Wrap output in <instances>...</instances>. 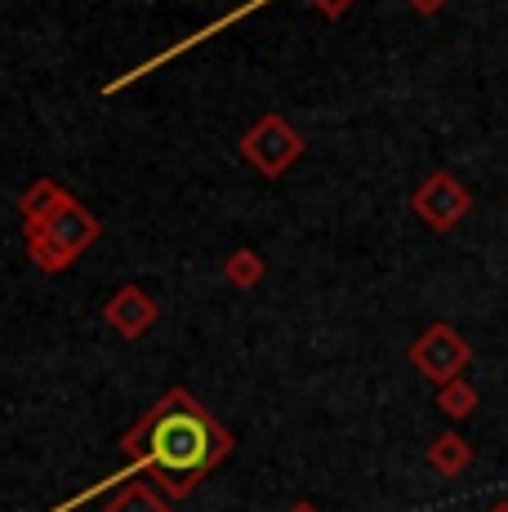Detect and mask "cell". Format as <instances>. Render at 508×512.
<instances>
[{"instance_id":"9c48e42d","label":"cell","mask_w":508,"mask_h":512,"mask_svg":"<svg viewBox=\"0 0 508 512\" xmlns=\"http://www.w3.org/2000/svg\"><path fill=\"white\" fill-rule=\"evenodd\" d=\"M428 464L442 472V477H459V472L473 464V446H468L459 432H442V437H433V446H428Z\"/></svg>"},{"instance_id":"7a4b0ae2","label":"cell","mask_w":508,"mask_h":512,"mask_svg":"<svg viewBox=\"0 0 508 512\" xmlns=\"http://www.w3.org/2000/svg\"><path fill=\"white\" fill-rule=\"evenodd\" d=\"M99 219L85 210L81 201H67L58 214H50L45 223L27 228V259L41 272H67L94 241H99Z\"/></svg>"},{"instance_id":"5b68a950","label":"cell","mask_w":508,"mask_h":512,"mask_svg":"<svg viewBox=\"0 0 508 512\" xmlns=\"http://www.w3.org/2000/svg\"><path fill=\"white\" fill-rule=\"evenodd\" d=\"M468 192H464V183H455L446 170H437V174H428L424 187L415 192V214L428 223V228H437V232H451L459 219L468 214Z\"/></svg>"},{"instance_id":"30bf717a","label":"cell","mask_w":508,"mask_h":512,"mask_svg":"<svg viewBox=\"0 0 508 512\" xmlns=\"http://www.w3.org/2000/svg\"><path fill=\"white\" fill-rule=\"evenodd\" d=\"M437 406H442V415L451 419H468L477 410V388L468 379H451L437 388Z\"/></svg>"},{"instance_id":"7c38bea8","label":"cell","mask_w":508,"mask_h":512,"mask_svg":"<svg viewBox=\"0 0 508 512\" xmlns=\"http://www.w3.org/2000/svg\"><path fill=\"white\" fill-rule=\"evenodd\" d=\"M312 5H317L321 14H326V18H339V14H344V9H348V5H353V0H312Z\"/></svg>"},{"instance_id":"9a60e30c","label":"cell","mask_w":508,"mask_h":512,"mask_svg":"<svg viewBox=\"0 0 508 512\" xmlns=\"http://www.w3.org/2000/svg\"><path fill=\"white\" fill-rule=\"evenodd\" d=\"M486 512H508V499H500V504H491Z\"/></svg>"},{"instance_id":"6da1fadb","label":"cell","mask_w":508,"mask_h":512,"mask_svg":"<svg viewBox=\"0 0 508 512\" xmlns=\"http://www.w3.org/2000/svg\"><path fill=\"white\" fill-rule=\"evenodd\" d=\"M121 450L130 472L156 481L165 499H188L197 481L232 455V432L188 388H170L121 437Z\"/></svg>"},{"instance_id":"4fadbf2b","label":"cell","mask_w":508,"mask_h":512,"mask_svg":"<svg viewBox=\"0 0 508 512\" xmlns=\"http://www.w3.org/2000/svg\"><path fill=\"white\" fill-rule=\"evenodd\" d=\"M446 0H410V9H419V14H437Z\"/></svg>"},{"instance_id":"5bb4252c","label":"cell","mask_w":508,"mask_h":512,"mask_svg":"<svg viewBox=\"0 0 508 512\" xmlns=\"http://www.w3.org/2000/svg\"><path fill=\"white\" fill-rule=\"evenodd\" d=\"M286 512H321V508H312V504H290Z\"/></svg>"},{"instance_id":"277c9868","label":"cell","mask_w":508,"mask_h":512,"mask_svg":"<svg viewBox=\"0 0 508 512\" xmlns=\"http://www.w3.org/2000/svg\"><path fill=\"white\" fill-rule=\"evenodd\" d=\"M468 361H473V348H468L464 334H459L455 326H446V321L428 326L415 343H410V366L424 374V379H433L437 388L459 379Z\"/></svg>"},{"instance_id":"8fae6325","label":"cell","mask_w":508,"mask_h":512,"mask_svg":"<svg viewBox=\"0 0 508 512\" xmlns=\"http://www.w3.org/2000/svg\"><path fill=\"white\" fill-rule=\"evenodd\" d=\"M263 272L268 268H263V259L254 250H237L228 263H223V277L237 285V290H254V285L263 281Z\"/></svg>"},{"instance_id":"52a82bcc","label":"cell","mask_w":508,"mask_h":512,"mask_svg":"<svg viewBox=\"0 0 508 512\" xmlns=\"http://www.w3.org/2000/svg\"><path fill=\"white\" fill-rule=\"evenodd\" d=\"M99 512H174V499H165L161 490H156V481L134 472L130 481H121V486L112 490V499H107Z\"/></svg>"},{"instance_id":"8992f818","label":"cell","mask_w":508,"mask_h":512,"mask_svg":"<svg viewBox=\"0 0 508 512\" xmlns=\"http://www.w3.org/2000/svg\"><path fill=\"white\" fill-rule=\"evenodd\" d=\"M156 317H161V308H156V299L148 290H139V285H121V290L103 303V321L121 334V339H143V334L156 326Z\"/></svg>"},{"instance_id":"3957f363","label":"cell","mask_w":508,"mask_h":512,"mask_svg":"<svg viewBox=\"0 0 508 512\" xmlns=\"http://www.w3.org/2000/svg\"><path fill=\"white\" fill-rule=\"evenodd\" d=\"M299 152H304V134L277 112L259 116L246 130V139H241V156H246L263 179H281V174L299 161Z\"/></svg>"},{"instance_id":"ba28073f","label":"cell","mask_w":508,"mask_h":512,"mask_svg":"<svg viewBox=\"0 0 508 512\" xmlns=\"http://www.w3.org/2000/svg\"><path fill=\"white\" fill-rule=\"evenodd\" d=\"M67 201H72V192H67V187H58L54 179H36L23 196H18V214H23L27 228H36V223H45L50 214L63 210Z\"/></svg>"}]
</instances>
